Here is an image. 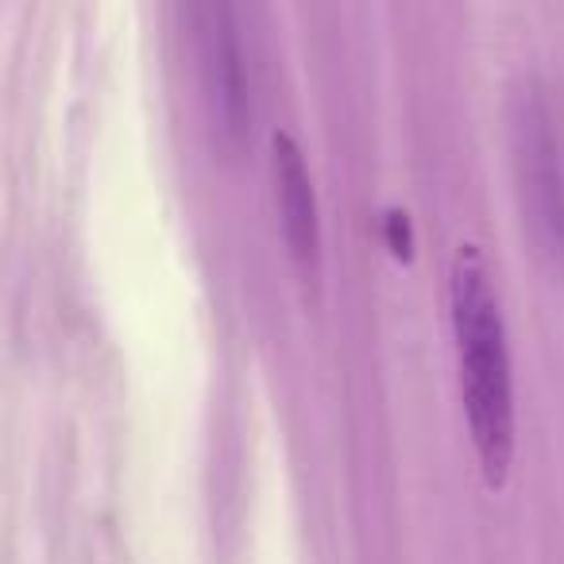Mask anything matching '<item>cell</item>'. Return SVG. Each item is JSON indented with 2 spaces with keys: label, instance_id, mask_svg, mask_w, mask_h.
Masks as SVG:
<instances>
[{
  "label": "cell",
  "instance_id": "cell-1",
  "mask_svg": "<svg viewBox=\"0 0 564 564\" xmlns=\"http://www.w3.org/2000/svg\"><path fill=\"white\" fill-rule=\"evenodd\" d=\"M453 333L460 360V399L471 445L491 491L507 484L514 460V379L507 325L479 248L464 243L453 263Z\"/></svg>",
  "mask_w": 564,
  "mask_h": 564
},
{
  "label": "cell",
  "instance_id": "cell-2",
  "mask_svg": "<svg viewBox=\"0 0 564 564\" xmlns=\"http://www.w3.org/2000/svg\"><path fill=\"white\" fill-rule=\"evenodd\" d=\"M510 143L522 217L549 267L564 271V135L545 89L530 82L510 105Z\"/></svg>",
  "mask_w": 564,
  "mask_h": 564
},
{
  "label": "cell",
  "instance_id": "cell-3",
  "mask_svg": "<svg viewBox=\"0 0 564 564\" xmlns=\"http://www.w3.org/2000/svg\"><path fill=\"white\" fill-rule=\"evenodd\" d=\"M186 9L213 128L228 151H240L251 128V82L232 0H186Z\"/></svg>",
  "mask_w": 564,
  "mask_h": 564
},
{
  "label": "cell",
  "instance_id": "cell-4",
  "mask_svg": "<svg viewBox=\"0 0 564 564\" xmlns=\"http://www.w3.org/2000/svg\"><path fill=\"white\" fill-rule=\"evenodd\" d=\"M271 174H274V202H279L282 240L302 267H317L322 256V220H317L314 174L306 166L299 140L286 132H274L271 140Z\"/></svg>",
  "mask_w": 564,
  "mask_h": 564
},
{
  "label": "cell",
  "instance_id": "cell-5",
  "mask_svg": "<svg viewBox=\"0 0 564 564\" xmlns=\"http://www.w3.org/2000/svg\"><path fill=\"white\" fill-rule=\"evenodd\" d=\"M387 243H391V251L399 259H410V217H402L399 209H391L387 213Z\"/></svg>",
  "mask_w": 564,
  "mask_h": 564
}]
</instances>
